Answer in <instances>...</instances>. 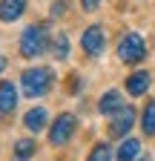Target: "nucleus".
Masks as SVG:
<instances>
[{
  "instance_id": "nucleus-8",
  "label": "nucleus",
  "mask_w": 155,
  "mask_h": 161,
  "mask_svg": "<svg viewBox=\"0 0 155 161\" xmlns=\"http://www.w3.org/2000/svg\"><path fill=\"white\" fill-rule=\"evenodd\" d=\"M149 80H152V75L149 72H132L129 78H126V92L132 95V98H141V95H147V89H149Z\"/></svg>"
},
{
  "instance_id": "nucleus-15",
  "label": "nucleus",
  "mask_w": 155,
  "mask_h": 161,
  "mask_svg": "<svg viewBox=\"0 0 155 161\" xmlns=\"http://www.w3.org/2000/svg\"><path fill=\"white\" fill-rule=\"evenodd\" d=\"M52 55H55L57 60L69 58V37H66V35H55V43H52Z\"/></svg>"
},
{
  "instance_id": "nucleus-1",
  "label": "nucleus",
  "mask_w": 155,
  "mask_h": 161,
  "mask_svg": "<svg viewBox=\"0 0 155 161\" xmlns=\"http://www.w3.org/2000/svg\"><path fill=\"white\" fill-rule=\"evenodd\" d=\"M20 86H23V95L29 98H43L55 86V72L49 66H32L20 75Z\"/></svg>"
},
{
  "instance_id": "nucleus-16",
  "label": "nucleus",
  "mask_w": 155,
  "mask_h": 161,
  "mask_svg": "<svg viewBox=\"0 0 155 161\" xmlns=\"http://www.w3.org/2000/svg\"><path fill=\"white\" fill-rule=\"evenodd\" d=\"M86 161H112V147L109 144H95Z\"/></svg>"
},
{
  "instance_id": "nucleus-9",
  "label": "nucleus",
  "mask_w": 155,
  "mask_h": 161,
  "mask_svg": "<svg viewBox=\"0 0 155 161\" xmlns=\"http://www.w3.org/2000/svg\"><path fill=\"white\" fill-rule=\"evenodd\" d=\"M17 107V86L12 80H0V115H9Z\"/></svg>"
},
{
  "instance_id": "nucleus-2",
  "label": "nucleus",
  "mask_w": 155,
  "mask_h": 161,
  "mask_svg": "<svg viewBox=\"0 0 155 161\" xmlns=\"http://www.w3.org/2000/svg\"><path fill=\"white\" fill-rule=\"evenodd\" d=\"M49 49V29L46 23H32L20 35V55L23 58H40Z\"/></svg>"
},
{
  "instance_id": "nucleus-4",
  "label": "nucleus",
  "mask_w": 155,
  "mask_h": 161,
  "mask_svg": "<svg viewBox=\"0 0 155 161\" xmlns=\"http://www.w3.org/2000/svg\"><path fill=\"white\" fill-rule=\"evenodd\" d=\"M75 130H78V118L72 112H61V115L55 118V124L49 127V141H52L55 147H63V144L72 141Z\"/></svg>"
},
{
  "instance_id": "nucleus-19",
  "label": "nucleus",
  "mask_w": 155,
  "mask_h": 161,
  "mask_svg": "<svg viewBox=\"0 0 155 161\" xmlns=\"http://www.w3.org/2000/svg\"><path fill=\"white\" fill-rule=\"evenodd\" d=\"M69 89H72V92L81 89V78H78V75H72V78H69Z\"/></svg>"
},
{
  "instance_id": "nucleus-6",
  "label": "nucleus",
  "mask_w": 155,
  "mask_h": 161,
  "mask_svg": "<svg viewBox=\"0 0 155 161\" xmlns=\"http://www.w3.org/2000/svg\"><path fill=\"white\" fill-rule=\"evenodd\" d=\"M132 124H135V109L132 107H124L118 115H112V121H109V138H124L129 130H132Z\"/></svg>"
},
{
  "instance_id": "nucleus-17",
  "label": "nucleus",
  "mask_w": 155,
  "mask_h": 161,
  "mask_svg": "<svg viewBox=\"0 0 155 161\" xmlns=\"http://www.w3.org/2000/svg\"><path fill=\"white\" fill-rule=\"evenodd\" d=\"M49 14H52V17H63V14H66V0H55Z\"/></svg>"
},
{
  "instance_id": "nucleus-10",
  "label": "nucleus",
  "mask_w": 155,
  "mask_h": 161,
  "mask_svg": "<svg viewBox=\"0 0 155 161\" xmlns=\"http://www.w3.org/2000/svg\"><path fill=\"white\" fill-rule=\"evenodd\" d=\"M23 12H26V0H0V20L3 23H14Z\"/></svg>"
},
{
  "instance_id": "nucleus-20",
  "label": "nucleus",
  "mask_w": 155,
  "mask_h": 161,
  "mask_svg": "<svg viewBox=\"0 0 155 161\" xmlns=\"http://www.w3.org/2000/svg\"><path fill=\"white\" fill-rule=\"evenodd\" d=\"M3 69H6V58L0 55V72H3Z\"/></svg>"
},
{
  "instance_id": "nucleus-12",
  "label": "nucleus",
  "mask_w": 155,
  "mask_h": 161,
  "mask_svg": "<svg viewBox=\"0 0 155 161\" xmlns=\"http://www.w3.org/2000/svg\"><path fill=\"white\" fill-rule=\"evenodd\" d=\"M141 155V141L138 138H124V144L118 150V161H135Z\"/></svg>"
},
{
  "instance_id": "nucleus-14",
  "label": "nucleus",
  "mask_w": 155,
  "mask_h": 161,
  "mask_svg": "<svg viewBox=\"0 0 155 161\" xmlns=\"http://www.w3.org/2000/svg\"><path fill=\"white\" fill-rule=\"evenodd\" d=\"M141 130L144 135H155V101L144 107V115H141Z\"/></svg>"
},
{
  "instance_id": "nucleus-21",
  "label": "nucleus",
  "mask_w": 155,
  "mask_h": 161,
  "mask_svg": "<svg viewBox=\"0 0 155 161\" xmlns=\"http://www.w3.org/2000/svg\"><path fill=\"white\" fill-rule=\"evenodd\" d=\"M141 161H152V158H141Z\"/></svg>"
},
{
  "instance_id": "nucleus-7",
  "label": "nucleus",
  "mask_w": 155,
  "mask_h": 161,
  "mask_svg": "<svg viewBox=\"0 0 155 161\" xmlns=\"http://www.w3.org/2000/svg\"><path fill=\"white\" fill-rule=\"evenodd\" d=\"M124 107H126V104H124V98H121V92H118V89L104 92V95H101V101H98V112H101V115H118Z\"/></svg>"
},
{
  "instance_id": "nucleus-3",
  "label": "nucleus",
  "mask_w": 155,
  "mask_h": 161,
  "mask_svg": "<svg viewBox=\"0 0 155 161\" xmlns=\"http://www.w3.org/2000/svg\"><path fill=\"white\" fill-rule=\"evenodd\" d=\"M118 58L124 60V64H141V60L147 58V43H144V37L138 32H126L121 37V43H118Z\"/></svg>"
},
{
  "instance_id": "nucleus-18",
  "label": "nucleus",
  "mask_w": 155,
  "mask_h": 161,
  "mask_svg": "<svg viewBox=\"0 0 155 161\" xmlns=\"http://www.w3.org/2000/svg\"><path fill=\"white\" fill-rule=\"evenodd\" d=\"M81 6H83V12H95L101 6V0H81Z\"/></svg>"
},
{
  "instance_id": "nucleus-13",
  "label": "nucleus",
  "mask_w": 155,
  "mask_h": 161,
  "mask_svg": "<svg viewBox=\"0 0 155 161\" xmlns=\"http://www.w3.org/2000/svg\"><path fill=\"white\" fill-rule=\"evenodd\" d=\"M35 150H37V144H35L32 138H20L14 144V161H29L35 155Z\"/></svg>"
},
{
  "instance_id": "nucleus-5",
  "label": "nucleus",
  "mask_w": 155,
  "mask_h": 161,
  "mask_svg": "<svg viewBox=\"0 0 155 161\" xmlns=\"http://www.w3.org/2000/svg\"><path fill=\"white\" fill-rule=\"evenodd\" d=\"M104 46H106V35H104V29L95 23V26H89L83 35H81V49L89 55V58H98L101 52H104Z\"/></svg>"
},
{
  "instance_id": "nucleus-11",
  "label": "nucleus",
  "mask_w": 155,
  "mask_h": 161,
  "mask_svg": "<svg viewBox=\"0 0 155 161\" xmlns=\"http://www.w3.org/2000/svg\"><path fill=\"white\" fill-rule=\"evenodd\" d=\"M46 121H49V115H46L43 107H32V109L23 115V127H26L29 132H40V130H46Z\"/></svg>"
}]
</instances>
